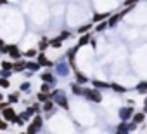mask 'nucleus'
<instances>
[{"instance_id":"72a5a7b5","label":"nucleus","mask_w":147,"mask_h":134,"mask_svg":"<svg viewBox=\"0 0 147 134\" xmlns=\"http://www.w3.org/2000/svg\"><path fill=\"white\" fill-rule=\"evenodd\" d=\"M0 68H2V70H12V63L7 61V59H2V61H0Z\"/></svg>"},{"instance_id":"c85d7f7f","label":"nucleus","mask_w":147,"mask_h":134,"mask_svg":"<svg viewBox=\"0 0 147 134\" xmlns=\"http://www.w3.org/2000/svg\"><path fill=\"white\" fill-rule=\"evenodd\" d=\"M36 54H38V51H36V49H28V51H24V52H23V57L35 59V57H36Z\"/></svg>"},{"instance_id":"4be33fe9","label":"nucleus","mask_w":147,"mask_h":134,"mask_svg":"<svg viewBox=\"0 0 147 134\" xmlns=\"http://www.w3.org/2000/svg\"><path fill=\"white\" fill-rule=\"evenodd\" d=\"M19 99H21V91L11 92V94L7 96V101H9V105H16V103H19Z\"/></svg>"},{"instance_id":"423d86ee","label":"nucleus","mask_w":147,"mask_h":134,"mask_svg":"<svg viewBox=\"0 0 147 134\" xmlns=\"http://www.w3.org/2000/svg\"><path fill=\"white\" fill-rule=\"evenodd\" d=\"M133 113H135V108L133 106H121L119 110H118V117H119V120L121 122H128V120H131V117H133Z\"/></svg>"},{"instance_id":"39448f33","label":"nucleus","mask_w":147,"mask_h":134,"mask_svg":"<svg viewBox=\"0 0 147 134\" xmlns=\"http://www.w3.org/2000/svg\"><path fill=\"white\" fill-rule=\"evenodd\" d=\"M5 54L11 57V59H21L23 57V52H21V49L16 45V44H5Z\"/></svg>"},{"instance_id":"2eb2a0df","label":"nucleus","mask_w":147,"mask_h":134,"mask_svg":"<svg viewBox=\"0 0 147 134\" xmlns=\"http://www.w3.org/2000/svg\"><path fill=\"white\" fill-rule=\"evenodd\" d=\"M109 16H111V12H95V14L92 16V25L100 23V21H106Z\"/></svg>"},{"instance_id":"6ab92c4d","label":"nucleus","mask_w":147,"mask_h":134,"mask_svg":"<svg viewBox=\"0 0 147 134\" xmlns=\"http://www.w3.org/2000/svg\"><path fill=\"white\" fill-rule=\"evenodd\" d=\"M109 26H107V21H100V23H95L94 25V28H92V31L94 33H102V31H106Z\"/></svg>"},{"instance_id":"7ed1b4c3","label":"nucleus","mask_w":147,"mask_h":134,"mask_svg":"<svg viewBox=\"0 0 147 134\" xmlns=\"http://www.w3.org/2000/svg\"><path fill=\"white\" fill-rule=\"evenodd\" d=\"M43 125V115L42 113H36L33 115V118L28 122V127H26V134H38L40 129Z\"/></svg>"},{"instance_id":"20e7f679","label":"nucleus","mask_w":147,"mask_h":134,"mask_svg":"<svg viewBox=\"0 0 147 134\" xmlns=\"http://www.w3.org/2000/svg\"><path fill=\"white\" fill-rule=\"evenodd\" d=\"M130 9H131V7H123V11H119V12H116V14H111V16L106 19V21H107V26H109V28H114V26L130 12Z\"/></svg>"},{"instance_id":"dca6fc26","label":"nucleus","mask_w":147,"mask_h":134,"mask_svg":"<svg viewBox=\"0 0 147 134\" xmlns=\"http://www.w3.org/2000/svg\"><path fill=\"white\" fill-rule=\"evenodd\" d=\"M90 84H92V87H95V89H99V91L109 89V82H104V80H97V79H94V80H90Z\"/></svg>"},{"instance_id":"2f4dec72","label":"nucleus","mask_w":147,"mask_h":134,"mask_svg":"<svg viewBox=\"0 0 147 134\" xmlns=\"http://www.w3.org/2000/svg\"><path fill=\"white\" fill-rule=\"evenodd\" d=\"M50 91H52V85H50V84H47V82H42V85H40V92L50 94Z\"/></svg>"},{"instance_id":"412c9836","label":"nucleus","mask_w":147,"mask_h":134,"mask_svg":"<svg viewBox=\"0 0 147 134\" xmlns=\"http://www.w3.org/2000/svg\"><path fill=\"white\" fill-rule=\"evenodd\" d=\"M40 68H42V66H40L36 61H31V59H30V61H26V70H28V72H31V73H36Z\"/></svg>"},{"instance_id":"6e6552de","label":"nucleus","mask_w":147,"mask_h":134,"mask_svg":"<svg viewBox=\"0 0 147 134\" xmlns=\"http://www.w3.org/2000/svg\"><path fill=\"white\" fill-rule=\"evenodd\" d=\"M54 66H55V72H57L59 77H67L69 72H71L67 61H57V63H54Z\"/></svg>"},{"instance_id":"473e14b6","label":"nucleus","mask_w":147,"mask_h":134,"mask_svg":"<svg viewBox=\"0 0 147 134\" xmlns=\"http://www.w3.org/2000/svg\"><path fill=\"white\" fill-rule=\"evenodd\" d=\"M12 75H14L12 70H2V68H0V79H11Z\"/></svg>"},{"instance_id":"0eeeda50","label":"nucleus","mask_w":147,"mask_h":134,"mask_svg":"<svg viewBox=\"0 0 147 134\" xmlns=\"http://www.w3.org/2000/svg\"><path fill=\"white\" fill-rule=\"evenodd\" d=\"M78 51H80V49H78L76 45H73V47L66 52V61H67V64H69L71 70H76V61H75V59H76V52H78Z\"/></svg>"},{"instance_id":"9b49d317","label":"nucleus","mask_w":147,"mask_h":134,"mask_svg":"<svg viewBox=\"0 0 147 134\" xmlns=\"http://www.w3.org/2000/svg\"><path fill=\"white\" fill-rule=\"evenodd\" d=\"M73 75H75V82L80 84V85H87V84L90 82V79H88L83 72H80L78 68H76V70H73Z\"/></svg>"},{"instance_id":"4c0bfd02","label":"nucleus","mask_w":147,"mask_h":134,"mask_svg":"<svg viewBox=\"0 0 147 134\" xmlns=\"http://www.w3.org/2000/svg\"><path fill=\"white\" fill-rule=\"evenodd\" d=\"M0 87H2V89L11 87V80H9V79H0Z\"/></svg>"},{"instance_id":"49530a36","label":"nucleus","mask_w":147,"mask_h":134,"mask_svg":"<svg viewBox=\"0 0 147 134\" xmlns=\"http://www.w3.org/2000/svg\"><path fill=\"white\" fill-rule=\"evenodd\" d=\"M0 101H4V94L2 92H0Z\"/></svg>"},{"instance_id":"b1692460","label":"nucleus","mask_w":147,"mask_h":134,"mask_svg":"<svg viewBox=\"0 0 147 134\" xmlns=\"http://www.w3.org/2000/svg\"><path fill=\"white\" fill-rule=\"evenodd\" d=\"M54 101L52 99H49V101H45V103H42V113L45 111V113H52V110H54Z\"/></svg>"},{"instance_id":"f3484780","label":"nucleus","mask_w":147,"mask_h":134,"mask_svg":"<svg viewBox=\"0 0 147 134\" xmlns=\"http://www.w3.org/2000/svg\"><path fill=\"white\" fill-rule=\"evenodd\" d=\"M109 89L114 91V92H118V94H125V92L128 91V87H123V85L118 84V82H109Z\"/></svg>"},{"instance_id":"1a4fd4ad","label":"nucleus","mask_w":147,"mask_h":134,"mask_svg":"<svg viewBox=\"0 0 147 134\" xmlns=\"http://www.w3.org/2000/svg\"><path fill=\"white\" fill-rule=\"evenodd\" d=\"M35 61L42 66V68H52V66H54V61H50V59L45 56V52H38L36 57H35Z\"/></svg>"},{"instance_id":"c9c22d12","label":"nucleus","mask_w":147,"mask_h":134,"mask_svg":"<svg viewBox=\"0 0 147 134\" xmlns=\"http://www.w3.org/2000/svg\"><path fill=\"white\" fill-rule=\"evenodd\" d=\"M138 2H140V0H125V2H123V7H135Z\"/></svg>"},{"instance_id":"a18cd8bd","label":"nucleus","mask_w":147,"mask_h":134,"mask_svg":"<svg viewBox=\"0 0 147 134\" xmlns=\"http://www.w3.org/2000/svg\"><path fill=\"white\" fill-rule=\"evenodd\" d=\"M5 4H9L7 0H0V5H5Z\"/></svg>"},{"instance_id":"79ce46f5","label":"nucleus","mask_w":147,"mask_h":134,"mask_svg":"<svg viewBox=\"0 0 147 134\" xmlns=\"http://www.w3.org/2000/svg\"><path fill=\"white\" fill-rule=\"evenodd\" d=\"M0 52H2V54H5V42H4L2 38H0Z\"/></svg>"},{"instance_id":"37998d69","label":"nucleus","mask_w":147,"mask_h":134,"mask_svg":"<svg viewBox=\"0 0 147 134\" xmlns=\"http://www.w3.org/2000/svg\"><path fill=\"white\" fill-rule=\"evenodd\" d=\"M23 73H24V77H26V79H31V77H33V73H31V72H28V70H24Z\"/></svg>"},{"instance_id":"de8ad7c7","label":"nucleus","mask_w":147,"mask_h":134,"mask_svg":"<svg viewBox=\"0 0 147 134\" xmlns=\"http://www.w3.org/2000/svg\"><path fill=\"white\" fill-rule=\"evenodd\" d=\"M19 134H26V131H24V132H19Z\"/></svg>"},{"instance_id":"a211bd4d","label":"nucleus","mask_w":147,"mask_h":134,"mask_svg":"<svg viewBox=\"0 0 147 134\" xmlns=\"http://www.w3.org/2000/svg\"><path fill=\"white\" fill-rule=\"evenodd\" d=\"M49 47H50V45H49V38H47V37L40 38V40H38V44H36V51H38V52H45Z\"/></svg>"},{"instance_id":"f704fd0d","label":"nucleus","mask_w":147,"mask_h":134,"mask_svg":"<svg viewBox=\"0 0 147 134\" xmlns=\"http://www.w3.org/2000/svg\"><path fill=\"white\" fill-rule=\"evenodd\" d=\"M71 37H73V33H71V31H67V30H62V31H61V35H59V38H61L62 42H64V40H67V38H71Z\"/></svg>"},{"instance_id":"9d476101","label":"nucleus","mask_w":147,"mask_h":134,"mask_svg":"<svg viewBox=\"0 0 147 134\" xmlns=\"http://www.w3.org/2000/svg\"><path fill=\"white\" fill-rule=\"evenodd\" d=\"M0 115H2V118H4L5 122H9V124H12L18 113H16V110H14L12 106H7V108H4L2 111H0Z\"/></svg>"},{"instance_id":"c03bdc74","label":"nucleus","mask_w":147,"mask_h":134,"mask_svg":"<svg viewBox=\"0 0 147 134\" xmlns=\"http://www.w3.org/2000/svg\"><path fill=\"white\" fill-rule=\"evenodd\" d=\"M144 113H147V96H145V99H144V110H142Z\"/></svg>"},{"instance_id":"cd10ccee","label":"nucleus","mask_w":147,"mask_h":134,"mask_svg":"<svg viewBox=\"0 0 147 134\" xmlns=\"http://www.w3.org/2000/svg\"><path fill=\"white\" fill-rule=\"evenodd\" d=\"M49 45H50L52 49H59V47H62V40H61L59 37H55V38L49 40Z\"/></svg>"},{"instance_id":"a878e982","label":"nucleus","mask_w":147,"mask_h":134,"mask_svg":"<svg viewBox=\"0 0 147 134\" xmlns=\"http://www.w3.org/2000/svg\"><path fill=\"white\" fill-rule=\"evenodd\" d=\"M114 134H130L126 122H119V125L116 127V132H114Z\"/></svg>"},{"instance_id":"e433bc0d","label":"nucleus","mask_w":147,"mask_h":134,"mask_svg":"<svg viewBox=\"0 0 147 134\" xmlns=\"http://www.w3.org/2000/svg\"><path fill=\"white\" fill-rule=\"evenodd\" d=\"M126 125H128V131H130V132H133V131H137V129H138V124H135L133 120H128V122H126Z\"/></svg>"},{"instance_id":"f257e3e1","label":"nucleus","mask_w":147,"mask_h":134,"mask_svg":"<svg viewBox=\"0 0 147 134\" xmlns=\"http://www.w3.org/2000/svg\"><path fill=\"white\" fill-rule=\"evenodd\" d=\"M50 99L54 101L55 106H59V108H62L66 111L69 110V99H67V96H66V92L62 89H52L50 91Z\"/></svg>"},{"instance_id":"f03ea898","label":"nucleus","mask_w":147,"mask_h":134,"mask_svg":"<svg viewBox=\"0 0 147 134\" xmlns=\"http://www.w3.org/2000/svg\"><path fill=\"white\" fill-rule=\"evenodd\" d=\"M82 96L87 101H90V103H102V99H104L102 98V92L99 89H95V87H85V85H83Z\"/></svg>"},{"instance_id":"7c9ffc66","label":"nucleus","mask_w":147,"mask_h":134,"mask_svg":"<svg viewBox=\"0 0 147 134\" xmlns=\"http://www.w3.org/2000/svg\"><path fill=\"white\" fill-rule=\"evenodd\" d=\"M50 99V94H45V92H38L36 94V101L38 103H45V101H49Z\"/></svg>"},{"instance_id":"393cba45","label":"nucleus","mask_w":147,"mask_h":134,"mask_svg":"<svg viewBox=\"0 0 147 134\" xmlns=\"http://www.w3.org/2000/svg\"><path fill=\"white\" fill-rule=\"evenodd\" d=\"M92 28H94V25H92V23H85V25H82V26L76 30V33H78V35H83V33L92 31Z\"/></svg>"},{"instance_id":"f8f14e48","label":"nucleus","mask_w":147,"mask_h":134,"mask_svg":"<svg viewBox=\"0 0 147 134\" xmlns=\"http://www.w3.org/2000/svg\"><path fill=\"white\" fill-rule=\"evenodd\" d=\"M26 70V59H16V61H12V72L14 73H23Z\"/></svg>"},{"instance_id":"c756f323","label":"nucleus","mask_w":147,"mask_h":134,"mask_svg":"<svg viewBox=\"0 0 147 134\" xmlns=\"http://www.w3.org/2000/svg\"><path fill=\"white\" fill-rule=\"evenodd\" d=\"M19 91H21V92L30 94V92H31V82H28V80H26V82H23V84L19 85Z\"/></svg>"},{"instance_id":"aec40b11","label":"nucleus","mask_w":147,"mask_h":134,"mask_svg":"<svg viewBox=\"0 0 147 134\" xmlns=\"http://www.w3.org/2000/svg\"><path fill=\"white\" fill-rule=\"evenodd\" d=\"M135 91L140 94V96H147V80H140L135 87Z\"/></svg>"},{"instance_id":"bb28decb","label":"nucleus","mask_w":147,"mask_h":134,"mask_svg":"<svg viewBox=\"0 0 147 134\" xmlns=\"http://www.w3.org/2000/svg\"><path fill=\"white\" fill-rule=\"evenodd\" d=\"M82 91H83V85H80V84H76V82L71 84V92L75 94V96H82Z\"/></svg>"},{"instance_id":"58836bf2","label":"nucleus","mask_w":147,"mask_h":134,"mask_svg":"<svg viewBox=\"0 0 147 134\" xmlns=\"http://www.w3.org/2000/svg\"><path fill=\"white\" fill-rule=\"evenodd\" d=\"M7 129H9V122H5L2 117H0V131L4 132V131H7Z\"/></svg>"},{"instance_id":"ea45409f","label":"nucleus","mask_w":147,"mask_h":134,"mask_svg":"<svg viewBox=\"0 0 147 134\" xmlns=\"http://www.w3.org/2000/svg\"><path fill=\"white\" fill-rule=\"evenodd\" d=\"M12 124H16V125H24L26 122H24V120H23L19 115H16V118H14V122H12Z\"/></svg>"},{"instance_id":"4468645a","label":"nucleus","mask_w":147,"mask_h":134,"mask_svg":"<svg viewBox=\"0 0 147 134\" xmlns=\"http://www.w3.org/2000/svg\"><path fill=\"white\" fill-rule=\"evenodd\" d=\"M40 80H42V82H47V84H50V85H54V84H55V75L47 70V72L40 73Z\"/></svg>"},{"instance_id":"ddd939ff","label":"nucleus","mask_w":147,"mask_h":134,"mask_svg":"<svg viewBox=\"0 0 147 134\" xmlns=\"http://www.w3.org/2000/svg\"><path fill=\"white\" fill-rule=\"evenodd\" d=\"M90 38H92V31L80 35V38H78V42H76V47H78V49H82V47L88 45V44H90Z\"/></svg>"},{"instance_id":"5701e85b","label":"nucleus","mask_w":147,"mask_h":134,"mask_svg":"<svg viewBox=\"0 0 147 134\" xmlns=\"http://www.w3.org/2000/svg\"><path fill=\"white\" fill-rule=\"evenodd\" d=\"M131 120H133L135 124L142 125V124L145 122V113H144V111H135V113H133V117H131Z\"/></svg>"},{"instance_id":"a19ab883","label":"nucleus","mask_w":147,"mask_h":134,"mask_svg":"<svg viewBox=\"0 0 147 134\" xmlns=\"http://www.w3.org/2000/svg\"><path fill=\"white\" fill-rule=\"evenodd\" d=\"M7 106H12V105H9V101H0V111L4 108H7Z\"/></svg>"}]
</instances>
